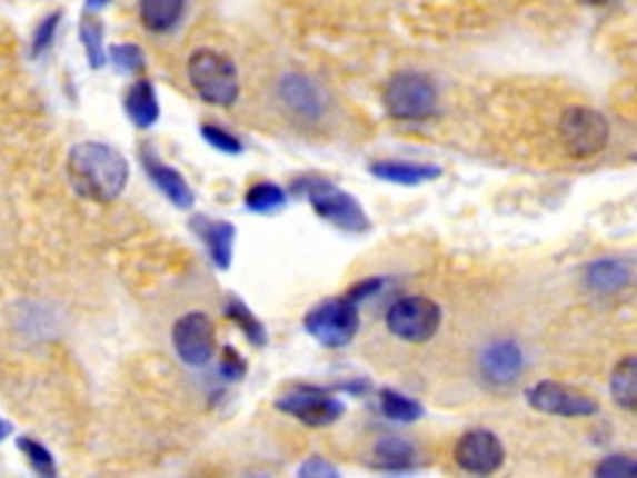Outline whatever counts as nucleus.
Returning a JSON list of instances; mask_svg holds the SVG:
<instances>
[{"mask_svg":"<svg viewBox=\"0 0 637 478\" xmlns=\"http://www.w3.org/2000/svg\"><path fill=\"white\" fill-rule=\"evenodd\" d=\"M185 16V0H140V20L150 33H170Z\"/></svg>","mask_w":637,"mask_h":478,"instance_id":"obj_19","label":"nucleus"},{"mask_svg":"<svg viewBox=\"0 0 637 478\" xmlns=\"http://www.w3.org/2000/svg\"><path fill=\"white\" fill-rule=\"evenodd\" d=\"M526 399L530 404V409L550 414V417L583 419V417H595V414L600 411L598 399H593L590 394L558 381L533 384L526 391Z\"/></svg>","mask_w":637,"mask_h":478,"instance_id":"obj_10","label":"nucleus"},{"mask_svg":"<svg viewBox=\"0 0 637 478\" xmlns=\"http://www.w3.org/2000/svg\"><path fill=\"white\" fill-rule=\"evenodd\" d=\"M172 347L187 367L200 369L210 364L217 351L215 321L205 311H187L172 327Z\"/></svg>","mask_w":637,"mask_h":478,"instance_id":"obj_11","label":"nucleus"},{"mask_svg":"<svg viewBox=\"0 0 637 478\" xmlns=\"http://www.w3.org/2000/svg\"><path fill=\"white\" fill-rule=\"evenodd\" d=\"M219 371H222V377L229 381H237L242 379L247 374V364L245 359L237 355L232 347H225L222 349V364H219Z\"/></svg>","mask_w":637,"mask_h":478,"instance_id":"obj_31","label":"nucleus"},{"mask_svg":"<svg viewBox=\"0 0 637 478\" xmlns=\"http://www.w3.org/2000/svg\"><path fill=\"white\" fill-rule=\"evenodd\" d=\"M60 18L62 13L60 10H56L53 16H48L40 20V26L36 28V36H33V56H43L46 50L50 48V43H53V38H56V30L60 26Z\"/></svg>","mask_w":637,"mask_h":478,"instance_id":"obj_30","label":"nucleus"},{"mask_svg":"<svg viewBox=\"0 0 637 478\" xmlns=\"http://www.w3.org/2000/svg\"><path fill=\"white\" fill-rule=\"evenodd\" d=\"M386 329L391 331L396 339L409 341V345H426L436 337L441 329L444 311L434 299L421 295H409L396 299L394 305L386 309Z\"/></svg>","mask_w":637,"mask_h":478,"instance_id":"obj_6","label":"nucleus"},{"mask_svg":"<svg viewBox=\"0 0 637 478\" xmlns=\"http://www.w3.org/2000/svg\"><path fill=\"white\" fill-rule=\"evenodd\" d=\"M110 62L120 72H140L145 68V53L140 46L135 43H118V46H110L108 50Z\"/></svg>","mask_w":637,"mask_h":478,"instance_id":"obj_26","label":"nucleus"},{"mask_svg":"<svg viewBox=\"0 0 637 478\" xmlns=\"http://www.w3.org/2000/svg\"><path fill=\"white\" fill-rule=\"evenodd\" d=\"M287 202H289L287 190L275 182H257L249 187L245 195V205L257 215H271L277 210H285Z\"/></svg>","mask_w":637,"mask_h":478,"instance_id":"obj_24","label":"nucleus"},{"mask_svg":"<svg viewBox=\"0 0 637 478\" xmlns=\"http://www.w3.org/2000/svg\"><path fill=\"white\" fill-rule=\"evenodd\" d=\"M277 100L291 120L301 125H319L327 120L331 96L319 80L305 72H287L277 80Z\"/></svg>","mask_w":637,"mask_h":478,"instance_id":"obj_7","label":"nucleus"},{"mask_svg":"<svg viewBox=\"0 0 637 478\" xmlns=\"http://www.w3.org/2000/svg\"><path fill=\"white\" fill-rule=\"evenodd\" d=\"M610 397L625 411L637 409V361L633 355L615 364L610 374Z\"/></svg>","mask_w":637,"mask_h":478,"instance_id":"obj_20","label":"nucleus"},{"mask_svg":"<svg viewBox=\"0 0 637 478\" xmlns=\"http://www.w3.org/2000/svg\"><path fill=\"white\" fill-rule=\"evenodd\" d=\"M369 172L376 180L391 182V185H404V187H416L424 182H431L441 178V168L436 165H419V162H406V160H379L369 165Z\"/></svg>","mask_w":637,"mask_h":478,"instance_id":"obj_17","label":"nucleus"},{"mask_svg":"<svg viewBox=\"0 0 637 478\" xmlns=\"http://www.w3.org/2000/svg\"><path fill=\"white\" fill-rule=\"evenodd\" d=\"M190 230L197 239H202V245L207 247V252H210L217 269L225 272V269L232 267L237 239V227L232 222L212 220V217L207 215H195L190 217Z\"/></svg>","mask_w":637,"mask_h":478,"instance_id":"obj_14","label":"nucleus"},{"mask_svg":"<svg viewBox=\"0 0 637 478\" xmlns=\"http://www.w3.org/2000/svg\"><path fill=\"white\" fill-rule=\"evenodd\" d=\"M140 158H142V168L145 172H148V178L167 197V200H170L177 210H190V207L195 205V192L182 175L175 168H170V165H165L150 148H145L140 152Z\"/></svg>","mask_w":637,"mask_h":478,"instance_id":"obj_15","label":"nucleus"},{"mask_svg":"<svg viewBox=\"0 0 637 478\" xmlns=\"http://www.w3.org/2000/svg\"><path fill=\"white\" fill-rule=\"evenodd\" d=\"M359 305L349 297L324 299L321 305L309 309L305 317L307 335L315 337L327 349H341L351 345L354 337L359 335Z\"/></svg>","mask_w":637,"mask_h":478,"instance_id":"obj_5","label":"nucleus"},{"mask_svg":"<svg viewBox=\"0 0 637 478\" xmlns=\"http://www.w3.org/2000/svg\"><path fill=\"white\" fill-rule=\"evenodd\" d=\"M68 178L82 200L108 205L125 192L130 165L106 142H80L68 155Z\"/></svg>","mask_w":637,"mask_h":478,"instance_id":"obj_1","label":"nucleus"},{"mask_svg":"<svg viewBox=\"0 0 637 478\" xmlns=\"http://www.w3.org/2000/svg\"><path fill=\"white\" fill-rule=\"evenodd\" d=\"M110 3V0H86V10L88 13H92V10H102Z\"/></svg>","mask_w":637,"mask_h":478,"instance_id":"obj_34","label":"nucleus"},{"mask_svg":"<svg viewBox=\"0 0 637 478\" xmlns=\"http://www.w3.org/2000/svg\"><path fill=\"white\" fill-rule=\"evenodd\" d=\"M291 195L305 197L324 222L337 227L341 232L364 235L371 230V220L361 202L351 192L341 190L327 178H297L291 185Z\"/></svg>","mask_w":637,"mask_h":478,"instance_id":"obj_2","label":"nucleus"},{"mask_svg":"<svg viewBox=\"0 0 637 478\" xmlns=\"http://www.w3.org/2000/svg\"><path fill=\"white\" fill-rule=\"evenodd\" d=\"M381 279L379 277H369V279H361L359 285H354L347 295L344 297H349L351 301H357V305H361L364 299H369V297H374L376 292H379L381 289Z\"/></svg>","mask_w":637,"mask_h":478,"instance_id":"obj_33","label":"nucleus"},{"mask_svg":"<svg viewBox=\"0 0 637 478\" xmlns=\"http://www.w3.org/2000/svg\"><path fill=\"white\" fill-rule=\"evenodd\" d=\"M524 349L514 339H494L478 355V371L490 387H510L524 374Z\"/></svg>","mask_w":637,"mask_h":478,"instance_id":"obj_13","label":"nucleus"},{"mask_svg":"<svg viewBox=\"0 0 637 478\" xmlns=\"http://www.w3.org/2000/svg\"><path fill=\"white\" fill-rule=\"evenodd\" d=\"M374 459L384 471H406L416 459V449L401 436H384L374 444Z\"/></svg>","mask_w":637,"mask_h":478,"instance_id":"obj_21","label":"nucleus"},{"mask_svg":"<svg viewBox=\"0 0 637 478\" xmlns=\"http://www.w3.org/2000/svg\"><path fill=\"white\" fill-rule=\"evenodd\" d=\"M18 446H20V451L28 456L30 466H33L38 474L56 476V461L43 444H38L33 439H28V436H23V439H18Z\"/></svg>","mask_w":637,"mask_h":478,"instance_id":"obj_28","label":"nucleus"},{"mask_svg":"<svg viewBox=\"0 0 637 478\" xmlns=\"http://www.w3.org/2000/svg\"><path fill=\"white\" fill-rule=\"evenodd\" d=\"M125 112H128L135 128L140 130H148L160 120L158 92H155V86L148 78L132 82L128 96H125Z\"/></svg>","mask_w":637,"mask_h":478,"instance_id":"obj_18","label":"nucleus"},{"mask_svg":"<svg viewBox=\"0 0 637 478\" xmlns=\"http://www.w3.org/2000/svg\"><path fill=\"white\" fill-rule=\"evenodd\" d=\"M454 461L468 474L490 476L504 469L506 446L494 431L471 429L456 441Z\"/></svg>","mask_w":637,"mask_h":478,"instance_id":"obj_12","label":"nucleus"},{"mask_svg":"<svg viewBox=\"0 0 637 478\" xmlns=\"http://www.w3.org/2000/svg\"><path fill=\"white\" fill-rule=\"evenodd\" d=\"M583 277L595 295H613L633 282V267L623 257H600L585 267Z\"/></svg>","mask_w":637,"mask_h":478,"instance_id":"obj_16","label":"nucleus"},{"mask_svg":"<svg viewBox=\"0 0 637 478\" xmlns=\"http://www.w3.org/2000/svg\"><path fill=\"white\" fill-rule=\"evenodd\" d=\"M8 434H10V426H8L3 419H0V441H3Z\"/></svg>","mask_w":637,"mask_h":478,"instance_id":"obj_36","label":"nucleus"},{"mask_svg":"<svg viewBox=\"0 0 637 478\" xmlns=\"http://www.w3.org/2000/svg\"><path fill=\"white\" fill-rule=\"evenodd\" d=\"M379 407H381L384 417L396 424H414V421L424 419V414H426L421 401L406 397V394L396 391V389L379 391Z\"/></svg>","mask_w":637,"mask_h":478,"instance_id":"obj_22","label":"nucleus"},{"mask_svg":"<svg viewBox=\"0 0 637 478\" xmlns=\"http://www.w3.org/2000/svg\"><path fill=\"white\" fill-rule=\"evenodd\" d=\"M610 122L593 108H568L560 116V142L573 160H588L608 148Z\"/></svg>","mask_w":637,"mask_h":478,"instance_id":"obj_8","label":"nucleus"},{"mask_svg":"<svg viewBox=\"0 0 637 478\" xmlns=\"http://www.w3.org/2000/svg\"><path fill=\"white\" fill-rule=\"evenodd\" d=\"M297 476H305V478H337V476H341V471L337 469V466H331L324 459H319V456H311V459H307L305 464L299 466Z\"/></svg>","mask_w":637,"mask_h":478,"instance_id":"obj_32","label":"nucleus"},{"mask_svg":"<svg viewBox=\"0 0 637 478\" xmlns=\"http://www.w3.org/2000/svg\"><path fill=\"white\" fill-rule=\"evenodd\" d=\"M200 132H202L205 142L219 152H225V155H242L245 152L242 140H239L237 135L227 132L225 128H217V125H202Z\"/></svg>","mask_w":637,"mask_h":478,"instance_id":"obj_27","label":"nucleus"},{"mask_svg":"<svg viewBox=\"0 0 637 478\" xmlns=\"http://www.w3.org/2000/svg\"><path fill=\"white\" fill-rule=\"evenodd\" d=\"M187 80L192 90L215 108H232L239 98V72L225 53L202 48L187 60Z\"/></svg>","mask_w":637,"mask_h":478,"instance_id":"obj_3","label":"nucleus"},{"mask_svg":"<svg viewBox=\"0 0 637 478\" xmlns=\"http://www.w3.org/2000/svg\"><path fill=\"white\" fill-rule=\"evenodd\" d=\"M277 409L295 417L299 424L311 426V429L337 424L347 411L341 399L327 389L311 387V384H299V387L281 394L277 399Z\"/></svg>","mask_w":637,"mask_h":478,"instance_id":"obj_9","label":"nucleus"},{"mask_svg":"<svg viewBox=\"0 0 637 478\" xmlns=\"http://www.w3.org/2000/svg\"><path fill=\"white\" fill-rule=\"evenodd\" d=\"M580 3H585V6H610V3H615V0H580Z\"/></svg>","mask_w":637,"mask_h":478,"instance_id":"obj_35","label":"nucleus"},{"mask_svg":"<svg viewBox=\"0 0 637 478\" xmlns=\"http://www.w3.org/2000/svg\"><path fill=\"white\" fill-rule=\"evenodd\" d=\"M384 108L394 120L421 122L438 108V90L424 72L406 70L394 76L384 90Z\"/></svg>","mask_w":637,"mask_h":478,"instance_id":"obj_4","label":"nucleus"},{"mask_svg":"<svg viewBox=\"0 0 637 478\" xmlns=\"http://www.w3.org/2000/svg\"><path fill=\"white\" fill-rule=\"evenodd\" d=\"M102 36H106V30H102L100 20L86 18V20H82V23H80V43H82V48H86V56H88L90 68H96V70H100V68L108 62L106 43H102Z\"/></svg>","mask_w":637,"mask_h":478,"instance_id":"obj_25","label":"nucleus"},{"mask_svg":"<svg viewBox=\"0 0 637 478\" xmlns=\"http://www.w3.org/2000/svg\"><path fill=\"white\" fill-rule=\"evenodd\" d=\"M225 317L232 319L235 325L245 331V337L249 339V345H252V347H265L267 345V339H269L267 337V327L255 317V311L249 309L239 297H229L227 307H225Z\"/></svg>","mask_w":637,"mask_h":478,"instance_id":"obj_23","label":"nucleus"},{"mask_svg":"<svg viewBox=\"0 0 637 478\" xmlns=\"http://www.w3.org/2000/svg\"><path fill=\"white\" fill-rule=\"evenodd\" d=\"M637 464L630 454H615V456H605V459L595 466V476L600 478H628L635 476Z\"/></svg>","mask_w":637,"mask_h":478,"instance_id":"obj_29","label":"nucleus"}]
</instances>
